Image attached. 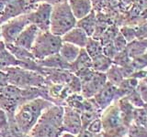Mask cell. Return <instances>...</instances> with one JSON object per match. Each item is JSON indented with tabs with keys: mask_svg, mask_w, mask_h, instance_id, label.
<instances>
[{
	"mask_svg": "<svg viewBox=\"0 0 147 137\" xmlns=\"http://www.w3.org/2000/svg\"><path fill=\"white\" fill-rule=\"evenodd\" d=\"M76 22V18L73 15L67 1L55 4L51 12L49 31L56 36L62 37L75 27Z\"/></svg>",
	"mask_w": 147,
	"mask_h": 137,
	"instance_id": "obj_1",
	"label": "cell"
},
{
	"mask_svg": "<svg viewBox=\"0 0 147 137\" xmlns=\"http://www.w3.org/2000/svg\"><path fill=\"white\" fill-rule=\"evenodd\" d=\"M62 43V37L51 33L49 30H40L30 51L33 59L41 61L52 55L59 53Z\"/></svg>",
	"mask_w": 147,
	"mask_h": 137,
	"instance_id": "obj_2",
	"label": "cell"
},
{
	"mask_svg": "<svg viewBox=\"0 0 147 137\" xmlns=\"http://www.w3.org/2000/svg\"><path fill=\"white\" fill-rule=\"evenodd\" d=\"M49 105L48 102L40 99H35L23 105L15 116L17 124L20 130L27 132L35 126L41 112Z\"/></svg>",
	"mask_w": 147,
	"mask_h": 137,
	"instance_id": "obj_3",
	"label": "cell"
},
{
	"mask_svg": "<svg viewBox=\"0 0 147 137\" xmlns=\"http://www.w3.org/2000/svg\"><path fill=\"white\" fill-rule=\"evenodd\" d=\"M7 74L8 77V83L15 85L18 88L23 87L27 88V86H36L42 81V78L35 72L22 70L17 68H7Z\"/></svg>",
	"mask_w": 147,
	"mask_h": 137,
	"instance_id": "obj_4",
	"label": "cell"
},
{
	"mask_svg": "<svg viewBox=\"0 0 147 137\" xmlns=\"http://www.w3.org/2000/svg\"><path fill=\"white\" fill-rule=\"evenodd\" d=\"M29 24L30 22L28 20L27 14H23L4 22L0 27L2 38L6 41V43H13L23 29Z\"/></svg>",
	"mask_w": 147,
	"mask_h": 137,
	"instance_id": "obj_5",
	"label": "cell"
},
{
	"mask_svg": "<svg viewBox=\"0 0 147 137\" xmlns=\"http://www.w3.org/2000/svg\"><path fill=\"white\" fill-rule=\"evenodd\" d=\"M53 5L42 3L37 7L34 11H30L27 14L28 20L30 24H34L38 27L40 31L49 30L50 17L52 12Z\"/></svg>",
	"mask_w": 147,
	"mask_h": 137,
	"instance_id": "obj_6",
	"label": "cell"
},
{
	"mask_svg": "<svg viewBox=\"0 0 147 137\" xmlns=\"http://www.w3.org/2000/svg\"><path fill=\"white\" fill-rule=\"evenodd\" d=\"M102 123V129L106 134H110L114 131L121 130L122 125V116L118 106H109L106 108L100 119Z\"/></svg>",
	"mask_w": 147,
	"mask_h": 137,
	"instance_id": "obj_7",
	"label": "cell"
},
{
	"mask_svg": "<svg viewBox=\"0 0 147 137\" xmlns=\"http://www.w3.org/2000/svg\"><path fill=\"white\" fill-rule=\"evenodd\" d=\"M119 95L118 86H115L109 82H107L93 97L96 105L100 110H105L109 107L113 100Z\"/></svg>",
	"mask_w": 147,
	"mask_h": 137,
	"instance_id": "obj_8",
	"label": "cell"
},
{
	"mask_svg": "<svg viewBox=\"0 0 147 137\" xmlns=\"http://www.w3.org/2000/svg\"><path fill=\"white\" fill-rule=\"evenodd\" d=\"M63 129L72 134H78L82 130L80 113L72 108H65L63 115Z\"/></svg>",
	"mask_w": 147,
	"mask_h": 137,
	"instance_id": "obj_9",
	"label": "cell"
},
{
	"mask_svg": "<svg viewBox=\"0 0 147 137\" xmlns=\"http://www.w3.org/2000/svg\"><path fill=\"white\" fill-rule=\"evenodd\" d=\"M40 32L38 27L34 24H29L27 25L23 30L17 37V39L13 42L16 46L23 48L27 50H30L31 46L35 41L37 36Z\"/></svg>",
	"mask_w": 147,
	"mask_h": 137,
	"instance_id": "obj_10",
	"label": "cell"
},
{
	"mask_svg": "<svg viewBox=\"0 0 147 137\" xmlns=\"http://www.w3.org/2000/svg\"><path fill=\"white\" fill-rule=\"evenodd\" d=\"M27 0H12L7 2L4 7L3 15L0 17V23H4L24 14L27 9Z\"/></svg>",
	"mask_w": 147,
	"mask_h": 137,
	"instance_id": "obj_11",
	"label": "cell"
},
{
	"mask_svg": "<svg viewBox=\"0 0 147 137\" xmlns=\"http://www.w3.org/2000/svg\"><path fill=\"white\" fill-rule=\"evenodd\" d=\"M89 37L86 35V32L78 27H73L72 29L67 31L63 36H62L63 42H67L73 45H76L80 49H84L86 45Z\"/></svg>",
	"mask_w": 147,
	"mask_h": 137,
	"instance_id": "obj_12",
	"label": "cell"
},
{
	"mask_svg": "<svg viewBox=\"0 0 147 137\" xmlns=\"http://www.w3.org/2000/svg\"><path fill=\"white\" fill-rule=\"evenodd\" d=\"M67 2L76 20L85 17L92 11L91 0H69Z\"/></svg>",
	"mask_w": 147,
	"mask_h": 137,
	"instance_id": "obj_13",
	"label": "cell"
},
{
	"mask_svg": "<svg viewBox=\"0 0 147 137\" xmlns=\"http://www.w3.org/2000/svg\"><path fill=\"white\" fill-rule=\"evenodd\" d=\"M73 66L74 70H75L77 74L80 72L88 70L92 68V59L89 57V55L87 54L85 49H81L80 52L78 54L77 58L73 63L70 64Z\"/></svg>",
	"mask_w": 147,
	"mask_h": 137,
	"instance_id": "obj_14",
	"label": "cell"
},
{
	"mask_svg": "<svg viewBox=\"0 0 147 137\" xmlns=\"http://www.w3.org/2000/svg\"><path fill=\"white\" fill-rule=\"evenodd\" d=\"M80 49H81L76 45L63 42L59 50V55L63 61H65L67 64H71L76 61V59L80 52Z\"/></svg>",
	"mask_w": 147,
	"mask_h": 137,
	"instance_id": "obj_15",
	"label": "cell"
},
{
	"mask_svg": "<svg viewBox=\"0 0 147 137\" xmlns=\"http://www.w3.org/2000/svg\"><path fill=\"white\" fill-rule=\"evenodd\" d=\"M125 50L130 58H135L145 53L146 50V41L145 39L140 40H131L126 45Z\"/></svg>",
	"mask_w": 147,
	"mask_h": 137,
	"instance_id": "obj_16",
	"label": "cell"
},
{
	"mask_svg": "<svg viewBox=\"0 0 147 137\" xmlns=\"http://www.w3.org/2000/svg\"><path fill=\"white\" fill-rule=\"evenodd\" d=\"M92 70L98 72H107V70L112 65L111 59L105 56L104 54H100L98 56L92 58Z\"/></svg>",
	"mask_w": 147,
	"mask_h": 137,
	"instance_id": "obj_17",
	"label": "cell"
},
{
	"mask_svg": "<svg viewBox=\"0 0 147 137\" xmlns=\"http://www.w3.org/2000/svg\"><path fill=\"white\" fill-rule=\"evenodd\" d=\"M79 20V22H76V27L82 29L88 37H91L93 35L96 29V17L94 15V12L91 11L88 15Z\"/></svg>",
	"mask_w": 147,
	"mask_h": 137,
	"instance_id": "obj_18",
	"label": "cell"
},
{
	"mask_svg": "<svg viewBox=\"0 0 147 137\" xmlns=\"http://www.w3.org/2000/svg\"><path fill=\"white\" fill-rule=\"evenodd\" d=\"M107 80L109 83H111L115 86H119V83L124 80V75L122 73L121 68L117 65H111L110 68L107 70Z\"/></svg>",
	"mask_w": 147,
	"mask_h": 137,
	"instance_id": "obj_19",
	"label": "cell"
},
{
	"mask_svg": "<svg viewBox=\"0 0 147 137\" xmlns=\"http://www.w3.org/2000/svg\"><path fill=\"white\" fill-rule=\"evenodd\" d=\"M84 49L91 59L96 56H98L100 54H103V46L98 41L90 39V37L88 38V40H87L86 45Z\"/></svg>",
	"mask_w": 147,
	"mask_h": 137,
	"instance_id": "obj_20",
	"label": "cell"
},
{
	"mask_svg": "<svg viewBox=\"0 0 147 137\" xmlns=\"http://www.w3.org/2000/svg\"><path fill=\"white\" fill-rule=\"evenodd\" d=\"M132 120L136 125L145 127L146 126V111L145 107L135 108L132 111Z\"/></svg>",
	"mask_w": 147,
	"mask_h": 137,
	"instance_id": "obj_21",
	"label": "cell"
},
{
	"mask_svg": "<svg viewBox=\"0 0 147 137\" xmlns=\"http://www.w3.org/2000/svg\"><path fill=\"white\" fill-rule=\"evenodd\" d=\"M126 98L132 106L137 107V108L145 107V102L142 99V97L136 91V90H132L131 92L129 93Z\"/></svg>",
	"mask_w": 147,
	"mask_h": 137,
	"instance_id": "obj_22",
	"label": "cell"
},
{
	"mask_svg": "<svg viewBox=\"0 0 147 137\" xmlns=\"http://www.w3.org/2000/svg\"><path fill=\"white\" fill-rule=\"evenodd\" d=\"M131 68H133V70H141L142 68H144L146 66L145 53L141 55V56L132 58L131 61Z\"/></svg>",
	"mask_w": 147,
	"mask_h": 137,
	"instance_id": "obj_23",
	"label": "cell"
},
{
	"mask_svg": "<svg viewBox=\"0 0 147 137\" xmlns=\"http://www.w3.org/2000/svg\"><path fill=\"white\" fill-rule=\"evenodd\" d=\"M86 130H88L90 132H92L93 134H98L102 131V123H101L100 119H95L92 121L87 127L86 128Z\"/></svg>",
	"mask_w": 147,
	"mask_h": 137,
	"instance_id": "obj_24",
	"label": "cell"
},
{
	"mask_svg": "<svg viewBox=\"0 0 147 137\" xmlns=\"http://www.w3.org/2000/svg\"><path fill=\"white\" fill-rule=\"evenodd\" d=\"M136 91L139 95L142 97V99L146 102V94H147V88H146V82H145V79L140 80V81L138 82V85L136 87Z\"/></svg>",
	"mask_w": 147,
	"mask_h": 137,
	"instance_id": "obj_25",
	"label": "cell"
},
{
	"mask_svg": "<svg viewBox=\"0 0 147 137\" xmlns=\"http://www.w3.org/2000/svg\"><path fill=\"white\" fill-rule=\"evenodd\" d=\"M121 34L124 38L126 41H131L134 39L136 36V32L132 29H129V27H123L121 30Z\"/></svg>",
	"mask_w": 147,
	"mask_h": 137,
	"instance_id": "obj_26",
	"label": "cell"
},
{
	"mask_svg": "<svg viewBox=\"0 0 147 137\" xmlns=\"http://www.w3.org/2000/svg\"><path fill=\"white\" fill-rule=\"evenodd\" d=\"M8 127V122L7 113L4 110L0 109V132H6V130Z\"/></svg>",
	"mask_w": 147,
	"mask_h": 137,
	"instance_id": "obj_27",
	"label": "cell"
},
{
	"mask_svg": "<svg viewBox=\"0 0 147 137\" xmlns=\"http://www.w3.org/2000/svg\"><path fill=\"white\" fill-rule=\"evenodd\" d=\"M127 45V41L124 39V38L122 37V35L119 33V36L116 37V39L114 41V46L118 51H121V50L124 49Z\"/></svg>",
	"mask_w": 147,
	"mask_h": 137,
	"instance_id": "obj_28",
	"label": "cell"
},
{
	"mask_svg": "<svg viewBox=\"0 0 147 137\" xmlns=\"http://www.w3.org/2000/svg\"><path fill=\"white\" fill-rule=\"evenodd\" d=\"M8 84V77L7 73H5L2 70H0V90L5 87L6 85Z\"/></svg>",
	"mask_w": 147,
	"mask_h": 137,
	"instance_id": "obj_29",
	"label": "cell"
},
{
	"mask_svg": "<svg viewBox=\"0 0 147 137\" xmlns=\"http://www.w3.org/2000/svg\"><path fill=\"white\" fill-rule=\"evenodd\" d=\"M76 135V137H95V134H93L86 129H82Z\"/></svg>",
	"mask_w": 147,
	"mask_h": 137,
	"instance_id": "obj_30",
	"label": "cell"
},
{
	"mask_svg": "<svg viewBox=\"0 0 147 137\" xmlns=\"http://www.w3.org/2000/svg\"><path fill=\"white\" fill-rule=\"evenodd\" d=\"M38 1H45L47 4H50V5H55V4H58V3H62V2H65L67 0H38Z\"/></svg>",
	"mask_w": 147,
	"mask_h": 137,
	"instance_id": "obj_31",
	"label": "cell"
},
{
	"mask_svg": "<svg viewBox=\"0 0 147 137\" xmlns=\"http://www.w3.org/2000/svg\"><path fill=\"white\" fill-rule=\"evenodd\" d=\"M61 137H76V135H75V134H70V132H64V134H63L61 135Z\"/></svg>",
	"mask_w": 147,
	"mask_h": 137,
	"instance_id": "obj_32",
	"label": "cell"
},
{
	"mask_svg": "<svg viewBox=\"0 0 147 137\" xmlns=\"http://www.w3.org/2000/svg\"><path fill=\"white\" fill-rule=\"evenodd\" d=\"M95 137H103L102 135H99V134H95Z\"/></svg>",
	"mask_w": 147,
	"mask_h": 137,
	"instance_id": "obj_33",
	"label": "cell"
},
{
	"mask_svg": "<svg viewBox=\"0 0 147 137\" xmlns=\"http://www.w3.org/2000/svg\"><path fill=\"white\" fill-rule=\"evenodd\" d=\"M2 39V35H1V29H0V40Z\"/></svg>",
	"mask_w": 147,
	"mask_h": 137,
	"instance_id": "obj_34",
	"label": "cell"
},
{
	"mask_svg": "<svg viewBox=\"0 0 147 137\" xmlns=\"http://www.w3.org/2000/svg\"><path fill=\"white\" fill-rule=\"evenodd\" d=\"M28 137H34V136H28Z\"/></svg>",
	"mask_w": 147,
	"mask_h": 137,
	"instance_id": "obj_35",
	"label": "cell"
}]
</instances>
